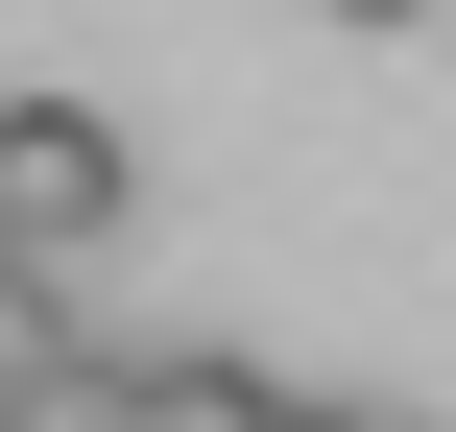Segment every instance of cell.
<instances>
[{"instance_id":"cell-3","label":"cell","mask_w":456,"mask_h":432,"mask_svg":"<svg viewBox=\"0 0 456 432\" xmlns=\"http://www.w3.org/2000/svg\"><path fill=\"white\" fill-rule=\"evenodd\" d=\"M48 337H72V265H24V240H0V361H48Z\"/></svg>"},{"instance_id":"cell-5","label":"cell","mask_w":456,"mask_h":432,"mask_svg":"<svg viewBox=\"0 0 456 432\" xmlns=\"http://www.w3.org/2000/svg\"><path fill=\"white\" fill-rule=\"evenodd\" d=\"M361 432H385V409H361Z\"/></svg>"},{"instance_id":"cell-1","label":"cell","mask_w":456,"mask_h":432,"mask_svg":"<svg viewBox=\"0 0 456 432\" xmlns=\"http://www.w3.org/2000/svg\"><path fill=\"white\" fill-rule=\"evenodd\" d=\"M120 216H144V144H120L96 96H0V240H24V265H96Z\"/></svg>"},{"instance_id":"cell-2","label":"cell","mask_w":456,"mask_h":432,"mask_svg":"<svg viewBox=\"0 0 456 432\" xmlns=\"http://www.w3.org/2000/svg\"><path fill=\"white\" fill-rule=\"evenodd\" d=\"M0 432H144V337H48V361H0Z\"/></svg>"},{"instance_id":"cell-4","label":"cell","mask_w":456,"mask_h":432,"mask_svg":"<svg viewBox=\"0 0 456 432\" xmlns=\"http://www.w3.org/2000/svg\"><path fill=\"white\" fill-rule=\"evenodd\" d=\"M337 24H433V0H337Z\"/></svg>"}]
</instances>
